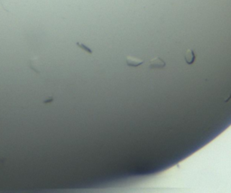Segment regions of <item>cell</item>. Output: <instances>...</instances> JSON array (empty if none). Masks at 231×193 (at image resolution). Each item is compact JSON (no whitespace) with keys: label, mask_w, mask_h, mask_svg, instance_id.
I'll return each instance as SVG.
<instances>
[{"label":"cell","mask_w":231,"mask_h":193,"mask_svg":"<svg viewBox=\"0 0 231 193\" xmlns=\"http://www.w3.org/2000/svg\"><path fill=\"white\" fill-rule=\"evenodd\" d=\"M166 63L163 59H161L159 56L154 58L153 60L149 62V68L150 69H163L165 67Z\"/></svg>","instance_id":"obj_1"},{"label":"cell","mask_w":231,"mask_h":193,"mask_svg":"<svg viewBox=\"0 0 231 193\" xmlns=\"http://www.w3.org/2000/svg\"><path fill=\"white\" fill-rule=\"evenodd\" d=\"M29 67L36 73H40L41 72V64L39 62V60L36 57H33L29 60Z\"/></svg>","instance_id":"obj_2"},{"label":"cell","mask_w":231,"mask_h":193,"mask_svg":"<svg viewBox=\"0 0 231 193\" xmlns=\"http://www.w3.org/2000/svg\"><path fill=\"white\" fill-rule=\"evenodd\" d=\"M127 63L130 67H136V66H139L142 63H144V60H139V59L134 58L131 56H127Z\"/></svg>","instance_id":"obj_3"},{"label":"cell","mask_w":231,"mask_h":193,"mask_svg":"<svg viewBox=\"0 0 231 193\" xmlns=\"http://www.w3.org/2000/svg\"><path fill=\"white\" fill-rule=\"evenodd\" d=\"M196 59L195 53H194L193 50L191 49H188L187 52L185 53V61L188 64H192L194 62Z\"/></svg>","instance_id":"obj_4"},{"label":"cell","mask_w":231,"mask_h":193,"mask_svg":"<svg viewBox=\"0 0 231 193\" xmlns=\"http://www.w3.org/2000/svg\"><path fill=\"white\" fill-rule=\"evenodd\" d=\"M76 44H77V46H79L80 48H81L82 50H84L85 52H87L88 53H90V54H91V53H92V50L90 49V48H89L88 46L85 45V44H83V43H79V42H77V43H76Z\"/></svg>","instance_id":"obj_5"},{"label":"cell","mask_w":231,"mask_h":193,"mask_svg":"<svg viewBox=\"0 0 231 193\" xmlns=\"http://www.w3.org/2000/svg\"><path fill=\"white\" fill-rule=\"evenodd\" d=\"M53 101H54V98L52 96V97H50V98H48L47 99H45L43 101V104H50V103H53Z\"/></svg>","instance_id":"obj_6"},{"label":"cell","mask_w":231,"mask_h":193,"mask_svg":"<svg viewBox=\"0 0 231 193\" xmlns=\"http://www.w3.org/2000/svg\"><path fill=\"white\" fill-rule=\"evenodd\" d=\"M5 162H6V157H4V156H2V155H0V162L4 163Z\"/></svg>","instance_id":"obj_7"}]
</instances>
